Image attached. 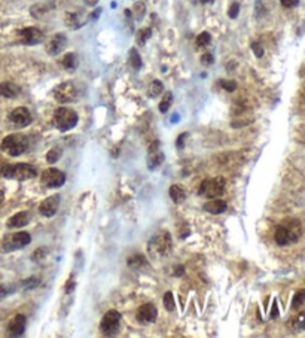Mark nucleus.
<instances>
[{
  "label": "nucleus",
  "instance_id": "obj_5",
  "mask_svg": "<svg viewBox=\"0 0 305 338\" xmlns=\"http://www.w3.org/2000/svg\"><path fill=\"white\" fill-rule=\"evenodd\" d=\"M225 179L222 176H217V177H213V179H206L200 188H198V194L206 197V198H217L220 195L225 194Z\"/></svg>",
  "mask_w": 305,
  "mask_h": 338
},
{
  "label": "nucleus",
  "instance_id": "obj_32",
  "mask_svg": "<svg viewBox=\"0 0 305 338\" xmlns=\"http://www.w3.org/2000/svg\"><path fill=\"white\" fill-rule=\"evenodd\" d=\"M171 103H173V94H171L170 91H167L164 94V98H163L161 103H160V112H161V114L168 112V109L171 107Z\"/></svg>",
  "mask_w": 305,
  "mask_h": 338
},
{
  "label": "nucleus",
  "instance_id": "obj_20",
  "mask_svg": "<svg viewBox=\"0 0 305 338\" xmlns=\"http://www.w3.org/2000/svg\"><path fill=\"white\" fill-rule=\"evenodd\" d=\"M21 88L14 84V82H3L0 84V96L6 97V98H15L20 96Z\"/></svg>",
  "mask_w": 305,
  "mask_h": 338
},
{
  "label": "nucleus",
  "instance_id": "obj_9",
  "mask_svg": "<svg viewBox=\"0 0 305 338\" xmlns=\"http://www.w3.org/2000/svg\"><path fill=\"white\" fill-rule=\"evenodd\" d=\"M41 182L47 188H60L66 182V174L58 169H47L41 176Z\"/></svg>",
  "mask_w": 305,
  "mask_h": 338
},
{
  "label": "nucleus",
  "instance_id": "obj_39",
  "mask_svg": "<svg viewBox=\"0 0 305 338\" xmlns=\"http://www.w3.org/2000/svg\"><path fill=\"white\" fill-rule=\"evenodd\" d=\"M220 87L223 90H226L228 93H233L237 88V84H235V81H220Z\"/></svg>",
  "mask_w": 305,
  "mask_h": 338
},
{
  "label": "nucleus",
  "instance_id": "obj_16",
  "mask_svg": "<svg viewBox=\"0 0 305 338\" xmlns=\"http://www.w3.org/2000/svg\"><path fill=\"white\" fill-rule=\"evenodd\" d=\"M67 47V37H66V34H63V33H57V34H54L52 36V39L48 42L47 45V52L49 55H58L63 49Z\"/></svg>",
  "mask_w": 305,
  "mask_h": 338
},
{
  "label": "nucleus",
  "instance_id": "obj_3",
  "mask_svg": "<svg viewBox=\"0 0 305 338\" xmlns=\"http://www.w3.org/2000/svg\"><path fill=\"white\" fill-rule=\"evenodd\" d=\"M2 149L9 154L11 157H20L28 149V139L21 133H14L9 134L3 139Z\"/></svg>",
  "mask_w": 305,
  "mask_h": 338
},
{
  "label": "nucleus",
  "instance_id": "obj_41",
  "mask_svg": "<svg viewBox=\"0 0 305 338\" xmlns=\"http://www.w3.org/2000/svg\"><path fill=\"white\" fill-rule=\"evenodd\" d=\"M201 63H203L204 66H211V64L214 63V57L211 55L210 52H206V54L201 57Z\"/></svg>",
  "mask_w": 305,
  "mask_h": 338
},
{
  "label": "nucleus",
  "instance_id": "obj_37",
  "mask_svg": "<svg viewBox=\"0 0 305 338\" xmlns=\"http://www.w3.org/2000/svg\"><path fill=\"white\" fill-rule=\"evenodd\" d=\"M238 14H240V3H238V2H233L231 6H230V9H228V17H230L231 20H235V18L238 17Z\"/></svg>",
  "mask_w": 305,
  "mask_h": 338
},
{
  "label": "nucleus",
  "instance_id": "obj_12",
  "mask_svg": "<svg viewBox=\"0 0 305 338\" xmlns=\"http://www.w3.org/2000/svg\"><path fill=\"white\" fill-rule=\"evenodd\" d=\"M163 161H164V152L161 151L160 142L155 140L152 145L149 146V152H147V169H160V166L163 164Z\"/></svg>",
  "mask_w": 305,
  "mask_h": 338
},
{
  "label": "nucleus",
  "instance_id": "obj_8",
  "mask_svg": "<svg viewBox=\"0 0 305 338\" xmlns=\"http://www.w3.org/2000/svg\"><path fill=\"white\" fill-rule=\"evenodd\" d=\"M31 243V236L28 233H15V234H9L5 237L3 240V252H14V250H20L24 249L25 246H28Z\"/></svg>",
  "mask_w": 305,
  "mask_h": 338
},
{
  "label": "nucleus",
  "instance_id": "obj_14",
  "mask_svg": "<svg viewBox=\"0 0 305 338\" xmlns=\"http://www.w3.org/2000/svg\"><path fill=\"white\" fill-rule=\"evenodd\" d=\"M136 317L140 323H154V322H157L158 310H157L155 304L146 303V304L140 306V309L136 313Z\"/></svg>",
  "mask_w": 305,
  "mask_h": 338
},
{
  "label": "nucleus",
  "instance_id": "obj_11",
  "mask_svg": "<svg viewBox=\"0 0 305 338\" xmlns=\"http://www.w3.org/2000/svg\"><path fill=\"white\" fill-rule=\"evenodd\" d=\"M18 39L23 45H37L44 41V33L37 27H25L18 31Z\"/></svg>",
  "mask_w": 305,
  "mask_h": 338
},
{
  "label": "nucleus",
  "instance_id": "obj_36",
  "mask_svg": "<svg viewBox=\"0 0 305 338\" xmlns=\"http://www.w3.org/2000/svg\"><path fill=\"white\" fill-rule=\"evenodd\" d=\"M45 256H47V249H45V247H39V249L31 255V259H33L34 262H41L42 259H45Z\"/></svg>",
  "mask_w": 305,
  "mask_h": 338
},
{
  "label": "nucleus",
  "instance_id": "obj_17",
  "mask_svg": "<svg viewBox=\"0 0 305 338\" xmlns=\"http://www.w3.org/2000/svg\"><path fill=\"white\" fill-rule=\"evenodd\" d=\"M27 326V319L23 314H17L8 325V334L11 337H21Z\"/></svg>",
  "mask_w": 305,
  "mask_h": 338
},
{
  "label": "nucleus",
  "instance_id": "obj_21",
  "mask_svg": "<svg viewBox=\"0 0 305 338\" xmlns=\"http://www.w3.org/2000/svg\"><path fill=\"white\" fill-rule=\"evenodd\" d=\"M127 264H128V267L134 268V270H141V268L147 267V259H146V256H144V255H141V253H136V255H133V256H130V258H128Z\"/></svg>",
  "mask_w": 305,
  "mask_h": 338
},
{
  "label": "nucleus",
  "instance_id": "obj_10",
  "mask_svg": "<svg viewBox=\"0 0 305 338\" xmlns=\"http://www.w3.org/2000/svg\"><path fill=\"white\" fill-rule=\"evenodd\" d=\"M54 97L58 103H71L78 97V90L73 82L67 81V82L60 84L54 90Z\"/></svg>",
  "mask_w": 305,
  "mask_h": 338
},
{
  "label": "nucleus",
  "instance_id": "obj_26",
  "mask_svg": "<svg viewBox=\"0 0 305 338\" xmlns=\"http://www.w3.org/2000/svg\"><path fill=\"white\" fill-rule=\"evenodd\" d=\"M163 304H164L167 312H174L176 310V301H174V295L173 292H165L164 298H163Z\"/></svg>",
  "mask_w": 305,
  "mask_h": 338
},
{
  "label": "nucleus",
  "instance_id": "obj_47",
  "mask_svg": "<svg viewBox=\"0 0 305 338\" xmlns=\"http://www.w3.org/2000/svg\"><path fill=\"white\" fill-rule=\"evenodd\" d=\"M100 12H101V9H100V8H98V9H95V11H94V15H91L90 18H91V20H95V18H97V17L100 15Z\"/></svg>",
  "mask_w": 305,
  "mask_h": 338
},
{
  "label": "nucleus",
  "instance_id": "obj_22",
  "mask_svg": "<svg viewBox=\"0 0 305 338\" xmlns=\"http://www.w3.org/2000/svg\"><path fill=\"white\" fill-rule=\"evenodd\" d=\"M170 198L176 203V204H180V203H183V200L186 198V194L183 191V188L182 186H179V185H171L170 186Z\"/></svg>",
  "mask_w": 305,
  "mask_h": 338
},
{
  "label": "nucleus",
  "instance_id": "obj_19",
  "mask_svg": "<svg viewBox=\"0 0 305 338\" xmlns=\"http://www.w3.org/2000/svg\"><path fill=\"white\" fill-rule=\"evenodd\" d=\"M226 207H228L226 201L220 200L219 197H217V198H210V200L204 204V210H206L207 213H211V215H220V213H223V212L226 210Z\"/></svg>",
  "mask_w": 305,
  "mask_h": 338
},
{
  "label": "nucleus",
  "instance_id": "obj_48",
  "mask_svg": "<svg viewBox=\"0 0 305 338\" xmlns=\"http://www.w3.org/2000/svg\"><path fill=\"white\" fill-rule=\"evenodd\" d=\"M85 3H87V5H90V6H94V5L98 3V0H85Z\"/></svg>",
  "mask_w": 305,
  "mask_h": 338
},
{
  "label": "nucleus",
  "instance_id": "obj_34",
  "mask_svg": "<svg viewBox=\"0 0 305 338\" xmlns=\"http://www.w3.org/2000/svg\"><path fill=\"white\" fill-rule=\"evenodd\" d=\"M66 24L71 27V28L81 27V23L78 21V15H76V14H67V15H66Z\"/></svg>",
  "mask_w": 305,
  "mask_h": 338
},
{
  "label": "nucleus",
  "instance_id": "obj_50",
  "mask_svg": "<svg viewBox=\"0 0 305 338\" xmlns=\"http://www.w3.org/2000/svg\"><path fill=\"white\" fill-rule=\"evenodd\" d=\"M200 2H201V3H204V5H206V3H213V2H214V0H200Z\"/></svg>",
  "mask_w": 305,
  "mask_h": 338
},
{
  "label": "nucleus",
  "instance_id": "obj_24",
  "mask_svg": "<svg viewBox=\"0 0 305 338\" xmlns=\"http://www.w3.org/2000/svg\"><path fill=\"white\" fill-rule=\"evenodd\" d=\"M163 93H164V85H163V82H161V81H158V79H155V81L150 84L147 94H149V97L155 98V97H158L160 94H163Z\"/></svg>",
  "mask_w": 305,
  "mask_h": 338
},
{
  "label": "nucleus",
  "instance_id": "obj_1",
  "mask_svg": "<svg viewBox=\"0 0 305 338\" xmlns=\"http://www.w3.org/2000/svg\"><path fill=\"white\" fill-rule=\"evenodd\" d=\"M302 236V225L298 219H284L282 223L277 227L274 240L279 246H289L296 243Z\"/></svg>",
  "mask_w": 305,
  "mask_h": 338
},
{
  "label": "nucleus",
  "instance_id": "obj_29",
  "mask_svg": "<svg viewBox=\"0 0 305 338\" xmlns=\"http://www.w3.org/2000/svg\"><path fill=\"white\" fill-rule=\"evenodd\" d=\"M41 285V279L39 277H36V276H31V277H28V279H25L21 282V288L24 290H31L34 289V288H37Z\"/></svg>",
  "mask_w": 305,
  "mask_h": 338
},
{
  "label": "nucleus",
  "instance_id": "obj_15",
  "mask_svg": "<svg viewBox=\"0 0 305 338\" xmlns=\"http://www.w3.org/2000/svg\"><path fill=\"white\" fill-rule=\"evenodd\" d=\"M9 120L12 124H15L17 127H27L30 125L33 118H31V114L27 107H17L11 112L9 115Z\"/></svg>",
  "mask_w": 305,
  "mask_h": 338
},
{
  "label": "nucleus",
  "instance_id": "obj_28",
  "mask_svg": "<svg viewBox=\"0 0 305 338\" xmlns=\"http://www.w3.org/2000/svg\"><path fill=\"white\" fill-rule=\"evenodd\" d=\"M152 37V28H149V27H146V28H141V30H139L137 31V44L139 45H144L149 39Z\"/></svg>",
  "mask_w": 305,
  "mask_h": 338
},
{
  "label": "nucleus",
  "instance_id": "obj_42",
  "mask_svg": "<svg viewBox=\"0 0 305 338\" xmlns=\"http://www.w3.org/2000/svg\"><path fill=\"white\" fill-rule=\"evenodd\" d=\"M252 49H253V52H255V55H256L258 58H260V57L263 55V48H262V45L258 44V42H253V44H252Z\"/></svg>",
  "mask_w": 305,
  "mask_h": 338
},
{
  "label": "nucleus",
  "instance_id": "obj_13",
  "mask_svg": "<svg viewBox=\"0 0 305 338\" xmlns=\"http://www.w3.org/2000/svg\"><path fill=\"white\" fill-rule=\"evenodd\" d=\"M60 207V195H51L39 204V213L45 217H52L57 215Z\"/></svg>",
  "mask_w": 305,
  "mask_h": 338
},
{
  "label": "nucleus",
  "instance_id": "obj_25",
  "mask_svg": "<svg viewBox=\"0 0 305 338\" xmlns=\"http://www.w3.org/2000/svg\"><path fill=\"white\" fill-rule=\"evenodd\" d=\"M130 64L134 70H140L141 69V57L136 48L130 49Z\"/></svg>",
  "mask_w": 305,
  "mask_h": 338
},
{
  "label": "nucleus",
  "instance_id": "obj_30",
  "mask_svg": "<svg viewBox=\"0 0 305 338\" xmlns=\"http://www.w3.org/2000/svg\"><path fill=\"white\" fill-rule=\"evenodd\" d=\"M63 155V149L61 147H52L47 154V161L49 164H55Z\"/></svg>",
  "mask_w": 305,
  "mask_h": 338
},
{
  "label": "nucleus",
  "instance_id": "obj_40",
  "mask_svg": "<svg viewBox=\"0 0 305 338\" xmlns=\"http://www.w3.org/2000/svg\"><path fill=\"white\" fill-rule=\"evenodd\" d=\"M186 139H188V133H182V134L177 137V140H176V147H177V149H183Z\"/></svg>",
  "mask_w": 305,
  "mask_h": 338
},
{
  "label": "nucleus",
  "instance_id": "obj_4",
  "mask_svg": "<svg viewBox=\"0 0 305 338\" xmlns=\"http://www.w3.org/2000/svg\"><path fill=\"white\" fill-rule=\"evenodd\" d=\"M79 121L78 114L70 109V107H58L54 112V124L60 131H69L71 128L76 127V124Z\"/></svg>",
  "mask_w": 305,
  "mask_h": 338
},
{
  "label": "nucleus",
  "instance_id": "obj_6",
  "mask_svg": "<svg viewBox=\"0 0 305 338\" xmlns=\"http://www.w3.org/2000/svg\"><path fill=\"white\" fill-rule=\"evenodd\" d=\"M171 236L168 231H163L157 236L152 237V240L149 242V252L154 256H164L171 252Z\"/></svg>",
  "mask_w": 305,
  "mask_h": 338
},
{
  "label": "nucleus",
  "instance_id": "obj_44",
  "mask_svg": "<svg viewBox=\"0 0 305 338\" xmlns=\"http://www.w3.org/2000/svg\"><path fill=\"white\" fill-rule=\"evenodd\" d=\"M14 289H9L8 286H5V285H0V299H3V298H6L11 292Z\"/></svg>",
  "mask_w": 305,
  "mask_h": 338
},
{
  "label": "nucleus",
  "instance_id": "obj_27",
  "mask_svg": "<svg viewBox=\"0 0 305 338\" xmlns=\"http://www.w3.org/2000/svg\"><path fill=\"white\" fill-rule=\"evenodd\" d=\"M131 12H133V17H134L137 21H140V20H143V17H144L146 5H144L143 2H136L134 6H133V9H131Z\"/></svg>",
  "mask_w": 305,
  "mask_h": 338
},
{
  "label": "nucleus",
  "instance_id": "obj_31",
  "mask_svg": "<svg viewBox=\"0 0 305 338\" xmlns=\"http://www.w3.org/2000/svg\"><path fill=\"white\" fill-rule=\"evenodd\" d=\"M211 42V36L209 31H203V33H200L198 34V37H197V47L198 48H206V47H209Z\"/></svg>",
  "mask_w": 305,
  "mask_h": 338
},
{
  "label": "nucleus",
  "instance_id": "obj_49",
  "mask_svg": "<svg viewBox=\"0 0 305 338\" xmlns=\"http://www.w3.org/2000/svg\"><path fill=\"white\" fill-rule=\"evenodd\" d=\"M3 200H5V194L0 190V203H3Z\"/></svg>",
  "mask_w": 305,
  "mask_h": 338
},
{
  "label": "nucleus",
  "instance_id": "obj_46",
  "mask_svg": "<svg viewBox=\"0 0 305 338\" xmlns=\"http://www.w3.org/2000/svg\"><path fill=\"white\" fill-rule=\"evenodd\" d=\"M277 316H279V307H277V303H274V304H273V312L270 314V317L274 319V317H277Z\"/></svg>",
  "mask_w": 305,
  "mask_h": 338
},
{
  "label": "nucleus",
  "instance_id": "obj_35",
  "mask_svg": "<svg viewBox=\"0 0 305 338\" xmlns=\"http://www.w3.org/2000/svg\"><path fill=\"white\" fill-rule=\"evenodd\" d=\"M293 328L298 329V331L305 329V312H302L301 314H298V317H296L295 322H293Z\"/></svg>",
  "mask_w": 305,
  "mask_h": 338
},
{
  "label": "nucleus",
  "instance_id": "obj_23",
  "mask_svg": "<svg viewBox=\"0 0 305 338\" xmlns=\"http://www.w3.org/2000/svg\"><path fill=\"white\" fill-rule=\"evenodd\" d=\"M61 64L66 70H74L78 67V55L74 52H69L63 57Z\"/></svg>",
  "mask_w": 305,
  "mask_h": 338
},
{
  "label": "nucleus",
  "instance_id": "obj_2",
  "mask_svg": "<svg viewBox=\"0 0 305 338\" xmlns=\"http://www.w3.org/2000/svg\"><path fill=\"white\" fill-rule=\"evenodd\" d=\"M0 176L5 179H17V180H28L37 176V171L33 166L27 163L18 164H5L0 169Z\"/></svg>",
  "mask_w": 305,
  "mask_h": 338
},
{
  "label": "nucleus",
  "instance_id": "obj_38",
  "mask_svg": "<svg viewBox=\"0 0 305 338\" xmlns=\"http://www.w3.org/2000/svg\"><path fill=\"white\" fill-rule=\"evenodd\" d=\"M74 286H76V279H74V274H71L70 277L67 279V282H66V286H64L66 295H70L73 289H74Z\"/></svg>",
  "mask_w": 305,
  "mask_h": 338
},
{
  "label": "nucleus",
  "instance_id": "obj_45",
  "mask_svg": "<svg viewBox=\"0 0 305 338\" xmlns=\"http://www.w3.org/2000/svg\"><path fill=\"white\" fill-rule=\"evenodd\" d=\"M183 273H185V267H174V276H183Z\"/></svg>",
  "mask_w": 305,
  "mask_h": 338
},
{
  "label": "nucleus",
  "instance_id": "obj_18",
  "mask_svg": "<svg viewBox=\"0 0 305 338\" xmlns=\"http://www.w3.org/2000/svg\"><path fill=\"white\" fill-rule=\"evenodd\" d=\"M30 219H31L30 212H28V210H24V212H20V213L14 215L12 217H9L8 222H6V225H8V228H11V230H14V228H23V227L30 223Z\"/></svg>",
  "mask_w": 305,
  "mask_h": 338
},
{
  "label": "nucleus",
  "instance_id": "obj_33",
  "mask_svg": "<svg viewBox=\"0 0 305 338\" xmlns=\"http://www.w3.org/2000/svg\"><path fill=\"white\" fill-rule=\"evenodd\" d=\"M304 301H305V289L298 290V292L295 293V296H293V301H292V309H293V310L299 309V307L304 304Z\"/></svg>",
  "mask_w": 305,
  "mask_h": 338
},
{
  "label": "nucleus",
  "instance_id": "obj_43",
  "mask_svg": "<svg viewBox=\"0 0 305 338\" xmlns=\"http://www.w3.org/2000/svg\"><path fill=\"white\" fill-rule=\"evenodd\" d=\"M280 3L284 8H295V6H298L299 0H280Z\"/></svg>",
  "mask_w": 305,
  "mask_h": 338
},
{
  "label": "nucleus",
  "instance_id": "obj_7",
  "mask_svg": "<svg viewBox=\"0 0 305 338\" xmlns=\"http://www.w3.org/2000/svg\"><path fill=\"white\" fill-rule=\"evenodd\" d=\"M121 319L122 316L117 310H109L107 313L103 316L101 322H100V329L101 334L106 337H113L117 335L119 331V325H121Z\"/></svg>",
  "mask_w": 305,
  "mask_h": 338
}]
</instances>
